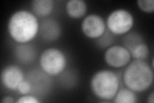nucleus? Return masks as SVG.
<instances>
[{
    "mask_svg": "<svg viewBox=\"0 0 154 103\" xmlns=\"http://www.w3.org/2000/svg\"><path fill=\"white\" fill-rule=\"evenodd\" d=\"M17 103H39L41 101L35 96L30 95H23L18 98L16 101Z\"/></svg>",
    "mask_w": 154,
    "mask_h": 103,
    "instance_id": "nucleus-17",
    "label": "nucleus"
},
{
    "mask_svg": "<svg viewBox=\"0 0 154 103\" xmlns=\"http://www.w3.org/2000/svg\"><path fill=\"white\" fill-rule=\"evenodd\" d=\"M15 101H14L13 97H12L11 96H9V95L4 97L2 100V103H13Z\"/></svg>",
    "mask_w": 154,
    "mask_h": 103,
    "instance_id": "nucleus-18",
    "label": "nucleus"
},
{
    "mask_svg": "<svg viewBox=\"0 0 154 103\" xmlns=\"http://www.w3.org/2000/svg\"><path fill=\"white\" fill-rule=\"evenodd\" d=\"M39 65L46 74L56 76L60 74L66 68V57L64 53L59 48H47L41 54Z\"/></svg>",
    "mask_w": 154,
    "mask_h": 103,
    "instance_id": "nucleus-4",
    "label": "nucleus"
},
{
    "mask_svg": "<svg viewBox=\"0 0 154 103\" xmlns=\"http://www.w3.org/2000/svg\"><path fill=\"white\" fill-rule=\"evenodd\" d=\"M54 8L53 0H33L32 9L33 14L38 17H46L51 13Z\"/></svg>",
    "mask_w": 154,
    "mask_h": 103,
    "instance_id": "nucleus-11",
    "label": "nucleus"
},
{
    "mask_svg": "<svg viewBox=\"0 0 154 103\" xmlns=\"http://www.w3.org/2000/svg\"><path fill=\"white\" fill-rule=\"evenodd\" d=\"M116 103H135L137 102V97L135 92L128 88L118 90L114 97Z\"/></svg>",
    "mask_w": 154,
    "mask_h": 103,
    "instance_id": "nucleus-12",
    "label": "nucleus"
},
{
    "mask_svg": "<svg viewBox=\"0 0 154 103\" xmlns=\"http://www.w3.org/2000/svg\"><path fill=\"white\" fill-rule=\"evenodd\" d=\"M135 60H144L149 55V48L144 42L138 44L130 52Z\"/></svg>",
    "mask_w": 154,
    "mask_h": 103,
    "instance_id": "nucleus-13",
    "label": "nucleus"
},
{
    "mask_svg": "<svg viewBox=\"0 0 154 103\" xmlns=\"http://www.w3.org/2000/svg\"><path fill=\"white\" fill-rule=\"evenodd\" d=\"M137 5L138 7L144 12L152 13L154 11L153 0H138Z\"/></svg>",
    "mask_w": 154,
    "mask_h": 103,
    "instance_id": "nucleus-15",
    "label": "nucleus"
},
{
    "mask_svg": "<svg viewBox=\"0 0 154 103\" xmlns=\"http://www.w3.org/2000/svg\"><path fill=\"white\" fill-rule=\"evenodd\" d=\"M41 37L46 41H55L60 36L61 29L60 24L52 19H47L42 21L39 26Z\"/></svg>",
    "mask_w": 154,
    "mask_h": 103,
    "instance_id": "nucleus-9",
    "label": "nucleus"
},
{
    "mask_svg": "<svg viewBox=\"0 0 154 103\" xmlns=\"http://www.w3.org/2000/svg\"><path fill=\"white\" fill-rule=\"evenodd\" d=\"M65 8L69 17L79 19L85 16L88 6L84 0H69L66 3Z\"/></svg>",
    "mask_w": 154,
    "mask_h": 103,
    "instance_id": "nucleus-10",
    "label": "nucleus"
},
{
    "mask_svg": "<svg viewBox=\"0 0 154 103\" xmlns=\"http://www.w3.org/2000/svg\"><path fill=\"white\" fill-rule=\"evenodd\" d=\"M147 102L149 103H153L154 102V93L152 92L151 94L148 95Z\"/></svg>",
    "mask_w": 154,
    "mask_h": 103,
    "instance_id": "nucleus-19",
    "label": "nucleus"
},
{
    "mask_svg": "<svg viewBox=\"0 0 154 103\" xmlns=\"http://www.w3.org/2000/svg\"><path fill=\"white\" fill-rule=\"evenodd\" d=\"M123 79L127 88L134 92H144L153 83V68L144 60H135L128 64L123 73Z\"/></svg>",
    "mask_w": 154,
    "mask_h": 103,
    "instance_id": "nucleus-2",
    "label": "nucleus"
},
{
    "mask_svg": "<svg viewBox=\"0 0 154 103\" xmlns=\"http://www.w3.org/2000/svg\"><path fill=\"white\" fill-rule=\"evenodd\" d=\"M142 42H144V40L141 36L137 33H131L125 37L123 46L127 48L129 52H131L135 47Z\"/></svg>",
    "mask_w": 154,
    "mask_h": 103,
    "instance_id": "nucleus-14",
    "label": "nucleus"
},
{
    "mask_svg": "<svg viewBox=\"0 0 154 103\" xmlns=\"http://www.w3.org/2000/svg\"><path fill=\"white\" fill-rule=\"evenodd\" d=\"M132 14L126 9L114 10L107 18V26L109 31L115 35H123L128 33L134 25Z\"/></svg>",
    "mask_w": 154,
    "mask_h": 103,
    "instance_id": "nucleus-5",
    "label": "nucleus"
},
{
    "mask_svg": "<svg viewBox=\"0 0 154 103\" xmlns=\"http://www.w3.org/2000/svg\"><path fill=\"white\" fill-rule=\"evenodd\" d=\"M39 23L34 14L19 10L10 17L7 30L9 36L19 44H26L33 40L39 31Z\"/></svg>",
    "mask_w": 154,
    "mask_h": 103,
    "instance_id": "nucleus-1",
    "label": "nucleus"
},
{
    "mask_svg": "<svg viewBox=\"0 0 154 103\" xmlns=\"http://www.w3.org/2000/svg\"><path fill=\"white\" fill-rule=\"evenodd\" d=\"M32 86L31 84L28 81H23L17 87V91L19 94L23 95H26L28 94L29 92L31 91Z\"/></svg>",
    "mask_w": 154,
    "mask_h": 103,
    "instance_id": "nucleus-16",
    "label": "nucleus"
},
{
    "mask_svg": "<svg viewBox=\"0 0 154 103\" xmlns=\"http://www.w3.org/2000/svg\"><path fill=\"white\" fill-rule=\"evenodd\" d=\"M90 86L93 94L99 99L111 100L119 90V77L112 70H100L91 77Z\"/></svg>",
    "mask_w": 154,
    "mask_h": 103,
    "instance_id": "nucleus-3",
    "label": "nucleus"
},
{
    "mask_svg": "<svg viewBox=\"0 0 154 103\" xmlns=\"http://www.w3.org/2000/svg\"><path fill=\"white\" fill-rule=\"evenodd\" d=\"M24 81L22 70L16 65H8L3 68L1 73L2 85L9 90H17L20 83Z\"/></svg>",
    "mask_w": 154,
    "mask_h": 103,
    "instance_id": "nucleus-8",
    "label": "nucleus"
},
{
    "mask_svg": "<svg viewBox=\"0 0 154 103\" xmlns=\"http://www.w3.org/2000/svg\"><path fill=\"white\" fill-rule=\"evenodd\" d=\"M81 29L86 37L98 39L104 34L106 24L104 19L98 14H91L84 18L81 24Z\"/></svg>",
    "mask_w": 154,
    "mask_h": 103,
    "instance_id": "nucleus-6",
    "label": "nucleus"
},
{
    "mask_svg": "<svg viewBox=\"0 0 154 103\" xmlns=\"http://www.w3.org/2000/svg\"><path fill=\"white\" fill-rule=\"evenodd\" d=\"M131 57V53L127 48L118 45L109 47L104 53L105 63L114 68H122L127 65Z\"/></svg>",
    "mask_w": 154,
    "mask_h": 103,
    "instance_id": "nucleus-7",
    "label": "nucleus"
}]
</instances>
